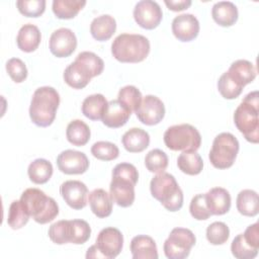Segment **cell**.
<instances>
[{"mask_svg": "<svg viewBox=\"0 0 259 259\" xmlns=\"http://www.w3.org/2000/svg\"><path fill=\"white\" fill-rule=\"evenodd\" d=\"M121 143L127 152L140 153L149 147L150 136L140 127H133L123 134Z\"/></svg>", "mask_w": 259, "mask_h": 259, "instance_id": "obj_25", "label": "cell"}, {"mask_svg": "<svg viewBox=\"0 0 259 259\" xmlns=\"http://www.w3.org/2000/svg\"><path fill=\"white\" fill-rule=\"evenodd\" d=\"M138 119L146 125H155L165 116L163 101L155 95H146L136 109Z\"/></svg>", "mask_w": 259, "mask_h": 259, "instance_id": "obj_12", "label": "cell"}, {"mask_svg": "<svg viewBox=\"0 0 259 259\" xmlns=\"http://www.w3.org/2000/svg\"><path fill=\"white\" fill-rule=\"evenodd\" d=\"M152 196L170 211H177L183 205V192L175 177L162 172L152 178L150 182Z\"/></svg>", "mask_w": 259, "mask_h": 259, "instance_id": "obj_5", "label": "cell"}, {"mask_svg": "<svg viewBox=\"0 0 259 259\" xmlns=\"http://www.w3.org/2000/svg\"><path fill=\"white\" fill-rule=\"evenodd\" d=\"M91 132L89 126L81 119H74L69 122L66 130V137L69 143L74 146H85L90 140Z\"/></svg>", "mask_w": 259, "mask_h": 259, "instance_id": "obj_28", "label": "cell"}, {"mask_svg": "<svg viewBox=\"0 0 259 259\" xmlns=\"http://www.w3.org/2000/svg\"><path fill=\"white\" fill-rule=\"evenodd\" d=\"M64 81L74 89H82L96 77L91 68L78 56L64 71Z\"/></svg>", "mask_w": 259, "mask_h": 259, "instance_id": "obj_14", "label": "cell"}, {"mask_svg": "<svg viewBox=\"0 0 259 259\" xmlns=\"http://www.w3.org/2000/svg\"><path fill=\"white\" fill-rule=\"evenodd\" d=\"M163 138L166 147L172 151H197L201 144L199 132L189 123L168 127Z\"/></svg>", "mask_w": 259, "mask_h": 259, "instance_id": "obj_6", "label": "cell"}, {"mask_svg": "<svg viewBox=\"0 0 259 259\" xmlns=\"http://www.w3.org/2000/svg\"><path fill=\"white\" fill-rule=\"evenodd\" d=\"M86 5L85 0H54L53 12L60 19L74 18Z\"/></svg>", "mask_w": 259, "mask_h": 259, "instance_id": "obj_33", "label": "cell"}, {"mask_svg": "<svg viewBox=\"0 0 259 259\" xmlns=\"http://www.w3.org/2000/svg\"><path fill=\"white\" fill-rule=\"evenodd\" d=\"M195 242L196 238L189 229L174 228L163 245L165 256L169 259H184L188 257Z\"/></svg>", "mask_w": 259, "mask_h": 259, "instance_id": "obj_8", "label": "cell"}, {"mask_svg": "<svg viewBox=\"0 0 259 259\" xmlns=\"http://www.w3.org/2000/svg\"><path fill=\"white\" fill-rule=\"evenodd\" d=\"M143 99L141 91L133 85H127L122 87L117 95V100L120 101L123 105H125L132 112L136 111V109L141 104Z\"/></svg>", "mask_w": 259, "mask_h": 259, "instance_id": "obj_36", "label": "cell"}, {"mask_svg": "<svg viewBox=\"0 0 259 259\" xmlns=\"http://www.w3.org/2000/svg\"><path fill=\"white\" fill-rule=\"evenodd\" d=\"M132 111L117 99L110 100L103 112L101 120L103 124L111 128L124 125L131 117Z\"/></svg>", "mask_w": 259, "mask_h": 259, "instance_id": "obj_18", "label": "cell"}, {"mask_svg": "<svg viewBox=\"0 0 259 259\" xmlns=\"http://www.w3.org/2000/svg\"><path fill=\"white\" fill-rule=\"evenodd\" d=\"M34 222L44 225L52 222L59 214L56 200L38 188L25 189L19 199Z\"/></svg>", "mask_w": 259, "mask_h": 259, "instance_id": "obj_4", "label": "cell"}, {"mask_svg": "<svg viewBox=\"0 0 259 259\" xmlns=\"http://www.w3.org/2000/svg\"><path fill=\"white\" fill-rule=\"evenodd\" d=\"M258 226H259L258 223L248 226L243 234V237L251 247L259 250V227Z\"/></svg>", "mask_w": 259, "mask_h": 259, "instance_id": "obj_44", "label": "cell"}, {"mask_svg": "<svg viewBox=\"0 0 259 259\" xmlns=\"http://www.w3.org/2000/svg\"><path fill=\"white\" fill-rule=\"evenodd\" d=\"M205 194V202L211 215H222L231 208V195L223 187H213Z\"/></svg>", "mask_w": 259, "mask_h": 259, "instance_id": "obj_19", "label": "cell"}, {"mask_svg": "<svg viewBox=\"0 0 259 259\" xmlns=\"http://www.w3.org/2000/svg\"><path fill=\"white\" fill-rule=\"evenodd\" d=\"M168 9L172 11H182L184 9H187L191 5V0H165L164 1Z\"/></svg>", "mask_w": 259, "mask_h": 259, "instance_id": "obj_45", "label": "cell"}, {"mask_svg": "<svg viewBox=\"0 0 259 259\" xmlns=\"http://www.w3.org/2000/svg\"><path fill=\"white\" fill-rule=\"evenodd\" d=\"M41 40V34L38 27L34 24L27 23L20 27L17 33L16 42L19 50L25 53L34 52Z\"/></svg>", "mask_w": 259, "mask_h": 259, "instance_id": "obj_23", "label": "cell"}, {"mask_svg": "<svg viewBox=\"0 0 259 259\" xmlns=\"http://www.w3.org/2000/svg\"><path fill=\"white\" fill-rule=\"evenodd\" d=\"M237 209L245 217H255L259 211L258 194L252 189H244L238 193Z\"/></svg>", "mask_w": 259, "mask_h": 259, "instance_id": "obj_29", "label": "cell"}, {"mask_svg": "<svg viewBox=\"0 0 259 259\" xmlns=\"http://www.w3.org/2000/svg\"><path fill=\"white\" fill-rule=\"evenodd\" d=\"M29 214L23 207L20 200H13L9 206L8 217H7V224L13 230H19L24 227L28 220Z\"/></svg>", "mask_w": 259, "mask_h": 259, "instance_id": "obj_34", "label": "cell"}, {"mask_svg": "<svg viewBox=\"0 0 259 259\" xmlns=\"http://www.w3.org/2000/svg\"><path fill=\"white\" fill-rule=\"evenodd\" d=\"M6 71L10 76V78L16 83L23 82L27 77L26 66L18 58H11L7 61Z\"/></svg>", "mask_w": 259, "mask_h": 259, "instance_id": "obj_43", "label": "cell"}, {"mask_svg": "<svg viewBox=\"0 0 259 259\" xmlns=\"http://www.w3.org/2000/svg\"><path fill=\"white\" fill-rule=\"evenodd\" d=\"M131 252L134 259H157L158 250L153 238L138 235L131 241Z\"/></svg>", "mask_w": 259, "mask_h": 259, "instance_id": "obj_22", "label": "cell"}, {"mask_svg": "<svg viewBox=\"0 0 259 259\" xmlns=\"http://www.w3.org/2000/svg\"><path fill=\"white\" fill-rule=\"evenodd\" d=\"M57 166L65 174H83L89 168V160L83 152L65 150L57 157Z\"/></svg>", "mask_w": 259, "mask_h": 259, "instance_id": "obj_15", "label": "cell"}, {"mask_svg": "<svg viewBox=\"0 0 259 259\" xmlns=\"http://www.w3.org/2000/svg\"><path fill=\"white\" fill-rule=\"evenodd\" d=\"M60 193L65 202L74 209L84 208L87 204L88 188L79 180H67L60 186Z\"/></svg>", "mask_w": 259, "mask_h": 259, "instance_id": "obj_16", "label": "cell"}, {"mask_svg": "<svg viewBox=\"0 0 259 259\" xmlns=\"http://www.w3.org/2000/svg\"><path fill=\"white\" fill-rule=\"evenodd\" d=\"M138 178L112 171V179L109 184V194L117 205L121 207H128L135 201V186L138 183Z\"/></svg>", "mask_w": 259, "mask_h": 259, "instance_id": "obj_9", "label": "cell"}, {"mask_svg": "<svg viewBox=\"0 0 259 259\" xmlns=\"http://www.w3.org/2000/svg\"><path fill=\"white\" fill-rule=\"evenodd\" d=\"M107 100L102 94H92L87 96L82 103V113L91 120L101 119Z\"/></svg>", "mask_w": 259, "mask_h": 259, "instance_id": "obj_30", "label": "cell"}, {"mask_svg": "<svg viewBox=\"0 0 259 259\" xmlns=\"http://www.w3.org/2000/svg\"><path fill=\"white\" fill-rule=\"evenodd\" d=\"M230 237L229 227L223 222H214L206 229V239L212 245H222Z\"/></svg>", "mask_w": 259, "mask_h": 259, "instance_id": "obj_39", "label": "cell"}, {"mask_svg": "<svg viewBox=\"0 0 259 259\" xmlns=\"http://www.w3.org/2000/svg\"><path fill=\"white\" fill-rule=\"evenodd\" d=\"M189 211L192 218L197 221L207 220L211 213L208 210L205 202V194H196L192 197L189 204Z\"/></svg>", "mask_w": 259, "mask_h": 259, "instance_id": "obj_42", "label": "cell"}, {"mask_svg": "<svg viewBox=\"0 0 259 259\" xmlns=\"http://www.w3.org/2000/svg\"><path fill=\"white\" fill-rule=\"evenodd\" d=\"M86 258H103L102 254L99 252L97 247L95 245L91 246L86 253Z\"/></svg>", "mask_w": 259, "mask_h": 259, "instance_id": "obj_46", "label": "cell"}, {"mask_svg": "<svg viewBox=\"0 0 259 259\" xmlns=\"http://www.w3.org/2000/svg\"><path fill=\"white\" fill-rule=\"evenodd\" d=\"M51 241L57 245L72 243L74 240V223L73 220H62L54 223L48 232Z\"/></svg>", "mask_w": 259, "mask_h": 259, "instance_id": "obj_27", "label": "cell"}, {"mask_svg": "<svg viewBox=\"0 0 259 259\" xmlns=\"http://www.w3.org/2000/svg\"><path fill=\"white\" fill-rule=\"evenodd\" d=\"M231 251L235 258L238 259H253L258 254V249L251 247L244 239L243 234L237 235L232 244Z\"/></svg>", "mask_w": 259, "mask_h": 259, "instance_id": "obj_38", "label": "cell"}, {"mask_svg": "<svg viewBox=\"0 0 259 259\" xmlns=\"http://www.w3.org/2000/svg\"><path fill=\"white\" fill-rule=\"evenodd\" d=\"M239 142L231 133L219 134L213 142L208 154L211 165L217 169H227L233 166L238 152Z\"/></svg>", "mask_w": 259, "mask_h": 259, "instance_id": "obj_7", "label": "cell"}, {"mask_svg": "<svg viewBox=\"0 0 259 259\" xmlns=\"http://www.w3.org/2000/svg\"><path fill=\"white\" fill-rule=\"evenodd\" d=\"M172 32L180 41H190L194 39L199 32V22L197 18L190 13L177 15L172 21Z\"/></svg>", "mask_w": 259, "mask_h": 259, "instance_id": "obj_17", "label": "cell"}, {"mask_svg": "<svg viewBox=\"0 0 259 259\" xmlns=\"http://www.w3.org/2000/svg\"><path fill=\"white\" fill-rule=\"evenodd\" d=\"M177 166L187 175H197L202 171L203 161L196 151H184L178 156Z\"/></svg>", "mask_w": 259, "mask_h": 259, "instance_id": "obj_32", "label": "cell"}, {"mask_svg": "<svg viewBox=\"0 0 259 259\" xmlns=\"http://www.w3.org/2000/svg\"><path fill=\"white\" fill-rule=\"evenodd\" d=\"M59 104L60 95L55 88L50 86L37 88L33 92L29 106L31 121L40 127L51 125L56 118Z\"/></svg>", "mask_w": 259, "mask_h": 259, "instance_id": "obj_2", "label": "cell"}, {"mask_svg": "<svg viewBox=\"0 0 259 259\" xmlns=\"http://www.w3.org/2000/svg\"><path fill=\"white\" fill-rule=\"evenodd\" d=\"M218 89L221 95L226 99H235L243 91V87L238 85L231 77L225 72L218 81Z\"/></svg>", "mask_w": 259, "mask_h": 259, "instance_id": "obj_40", "label": "cell"}, {"mask_svg": "<svg viewBox=\"0 0 259 259\" xmlns=\"http://www.w3.org/2000/svg\"><path fill=\"white\" fill-rule=\"evenodd\" d=\"M77 48V38L73 30L66 27L56 29L50 37V51L57 58L71 56Z\"/></svg>", "mask_w": 259, "mask_h": 259, "instance_id": "obj_13", "label": "cell"}, {"mask_svg": "<svg viewBox=\"0 0 259 259\" xmlns=\"http://www.w3.org/2000/svg\"><path fill=\"white\" fill-rule=\"evenodd\" d=\"M88 202L92 212L99 219L111 214L113 200L109 193L102 188H96L88 194Z\"/></svg>", "mask_w": 259, "mask_h": 259, "instance_id": "obj_21", "label": "cell"}, {"mask_svg": "<svg viewBox=\"0 0 259 259\" xmlns=\"http://www.w3.org/2000/svg\"><path fill=\"white\" fill-rule=\"evenodd\" d=\"M259 94L258 91L248 93L238 105L234 113V122L244 138L253 144L259 142Z\"/></svg>", "mask_w": 259, "mask_h": 259, "instance_id": "obj_1", "label": "cell"}, {"mask_svg": "<svg viewBox=\"0 0 259 259\" xmlns=\"http://www.w3.org/2000/svg\"><path fill=\"white\" fill-rule=\"evenodd\" d=\"M116 29V21L109 14H102L95 17L90 24V32L93 38L98 41L109 39Z\"/></svg>", "mask_w": 259, "mask_h": 259, "instance_id": "obj_24", "label": "cell"}, {"mask_svg": "<svg viewBox=\"0 0 259 259\" xmlns=\"http://www.w3.org/2000/svg\"><path fill=\"white\" fill-rule=\"evenodd\" d=\"M95 246L102 254L103 258H115L122 250L123 236L116 228H104L99 232L96 238Z\"/></svg>", "mask_w": 259, "mask_h": 259, "instance_id": "obj_10", "label": "cell"}, {"mask_svg": "<svg viewBox=\"0 0 259 259\" xmlns=\"http://www.w3.org/2000/svg\"><path fill=\"white\" fill-rule=\"evenodd\" d=\"M91 154L102 161H111L118 157L119 150L113 143L106 141H99L91 147Z\"/></svg>", "mask_w": 259, "mask_h": 259, "instance_id": "obj_37", "label": "cell"}, {"mask_svg": "<svg viewBox=\"0 0 259 259\" xmlns=\"http://www.w3.org/2000/svg\"><path fill=\"white\" fill-rule=\"evenodd\" d=\"M18 11L26 17H38L46 9L45 0H18L16 1Z\"/></svg>", "mask_w": 259, "mask_h": 259, "instance_id": "obj_41", "label": "cell"}, {"mask_svg": "<svg viewBox=\"0 0 259 259\" xmlns=\"http://www.w3.org/2000/svg\"><path fill=\"white\" fill-rule=\"evenodd\" d=\"M163 17L160 5L156 1L142 0L134 8V18L136 22L145 29L156 28Z\"/></svg>", "mask_w": 259, "mask_h": 259, "instance_id": "obj_11", "label": "cell"}, {"mask_svg": "<svg viewBox=\"0 0 259 259\" xmlns=\"http://www.w3.org/2000/svg\"><path fill=\"white\" fill-rule=\"evenodd\" d=\"M149 53L150 41L142 34L121 33L113 39L111 45L112 56L121 63L142 62Z\"/></svg>", "mask_w": 259, "mask_h": 259, "instance_id": "obj_3", "label": "cell"}, {"mask_svg": "<svg viewBox=\"0 0 259 259\" xmlns=\"http://www.w3.org/2000/svg\"><path fill=\"white\" fill-rule=\"evenodd\" d=\"M146 168L152 173L165 172L168 166V156L160 149L151 150L145 157Z\"/></svg>", "mask_w": 259, "mask_h": 259, "instance_id": "obj_35", "label": "cell"}, {"mask_svg": "<svg viewBox=\"0 0 259 259\" xmlns=\"http://www.w3.org/2000/svg\"><path fill=\"white\" fill-rule=\"evenodd\" d=\"M27 174L30 181L35 184L47 183L53 175V165L46 159H35L29 164Z\"/></svg>", "mask_w": 259, "mask_h": 259, "instance_id": "obj_31", "label": "cell"}, {"mask_svg": "<svg viewBox=\"0 0 259 259\" xmlns=\"http://www.w3.org/2000/svg\"><path fill=\"white\" fill-rule=\"evenodd\" d=\"M227 74L241 87L253 82L257 72L255 66L247 60H237L233 62L227 71Z\"/></svg>", "mask_w": 259, "mask_h": 259, "instance_id": "obj_20", "label": "cell"}, {"mask_svg": "<svg viewBox=\"0 0 259 259\" xmlns=\"http://www.w3.org/2000/svg\"><path fill=\"white\" fill-rule=\"evenodd\" d=\"M211 16L219 25L232 26L238 20V8L231 1H220L212 6Z\"/></svg>", "mask_w": 259, "mask_h": 259, "instance_id": "obj_26", "label": "cell"}]
</instances>
